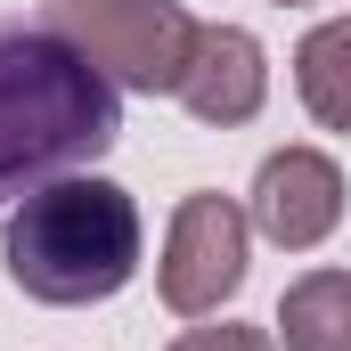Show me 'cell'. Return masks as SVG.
<instances>
[{
	"label": "cell",
	"mask_w": 351,
	"mask_h": 351,
	"mask_svg": "<svg viewBox=\"0 0 351 351\" xmlns=\"http://www.w3.org/2000/svg\"><path fill=\"white\" fill-rule=\"evenodd\" d=\"M123 139V90L49 25H0V204L90 172Z\"/></svg>",
	"instance_id": "1"
},
{
	"label": "cell",
	"mask_w": 351,
	"mask_h": 351,
	"mask_svg": "<svg viewBox=\"0 0 351 351\" xmlns=\"http://www.w3.org/2000/svg\"><path fill=\"white\" fill-rule=\"evenodd\" d=\"M139 254H147L139 204L106 172H58L41 188H25L8 204V221H0L8 286L25 302H49V311L114 302L139 278Z\"/></svg>",
	"instance_id": "2"
},
{
	"label": "cell",
	"mask_w": 351,
	"mask_h": 351,
	"mask_svg": "<svg viewBox=\"0 0 351 351\" xmlns=\"http://www.w3.org/2000/svg\"><path fill=\"white\" fill-rule=\"evenodd\" d=\"M33 25H49L114 90L139 98H180V74L196 58V16L180 0H41Z\"/></svg>",
	"instance_id": "3"
},
{
	"label": "cell",
	"mask_w": 351,
	"mask_h": 351,
	"mask_svg": "<svg viewBox=\"0 0 351 351\" xmlns=\"http://www.w3.org/2000/svg\"><path fill=\"white\" fill-rule=\"evenodd\" d=\"M254 269V213L221 188H188L164 229V262H156V294L172 319H213Z\"/></svg>",
	"instance_id": "4"
},
{
	"label": "cell",
	"mask_w": 351,
	"mask_h": 351,
	"mask_svg": "<svg viewBox=\"0 0 351 351\" xmlns=\"http://www.w3.org/2000/svg\"><path fill=\"white\" fill-rule=\"evenodd\" d=\"M343 164L327 147H269L262 172H254V229H262L278 254H319L335 229H343Z\"/></svg>",
	"instance_id": "5"
},
{
	"label": "cell",
	"mask_w": 351,
	"mask_h": 351,
	"mask_svg": "<svg viewBox=\"0 0 351 351\" xmlns=\"http://www.w3.org/2000/svg\"><path fill=\"white\" fill-rule=\"evenodd\" d=\"M180 106L213 131H237L269 106V49L245 25H196V58L180 74Z\"/></svg>",
	"instance_id": "6"
},
{
	"label": "cell",
	"mask_w": 351,
	"mask_h": 351,
	"mask_svg": "<svg viewBox=\"0 0 351 351\" xmlns=\"http://www.w3.org/2000/svg\"><path fill=\"white\" fill-rule=\"evenodd\" d=\"M294 98L319 131L351 139V16H319L294 41Z\"/></svg>",
	"instance_id": "7"
},
{
	"label": "cell",
	"mask_w": 351,
	"mask_h": 351,
	"mask_svg": "<svg viewBox=\"0 0 351 351\" xmlns=\"http://www.w3.org/2000/svg\"><path fill=\"white\" fill-rule=\"evenodd\" d=\"M278 351H351V269H302L269 319Z\"/></svg>",
	"instance_id": "8"
},
{
	"label": "cell",
	"mask_w": 351,
	"mask_h": 351,
	"mask_svg": "<svg viewBox=\"0 0 351 351\" xmlns=\"http://www.w3.org/2000/svg\"><path fill=\"white\" fill-rule=\"evenodd\" d=\"M164 351H278V335L269 327H237V319H221V327H188L180 343Z\"/></svg>",
	"instance_id": "9"
},
{
	"label": "cell",
	"mask_w": 351,
	"mask_h": 351,
	"mask_svg": "<svg viewBox=\"0 0 351 351\" xmlns=\"http://www.w3.org/2000/svg\"><path fill=\"white\" fill-rule=\"evenodd\" d=\"M278 8H302V0H278Z\"/></svg>",
	"instance_id": "10"
}]
</instances>
